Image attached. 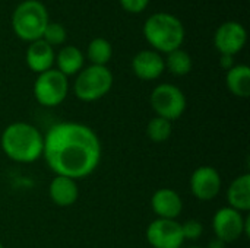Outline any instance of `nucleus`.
I'll list each match as a JSON object with an SVG mask.
<instances>
[{
	"mask_svg": "<svg viewBox=\"0 0 250 248\" xmlns=\"http://www.w3.org/2000/svg\"><path fill=\"white\" fill-rule=\"evenodd\" d=\"M103 146L98 134L86 124L62 121L44 134L42 158L54 175L82 180L101 162Z\"/></svg>",
	"mask_w": 250,
	"mask_h": 248,
	"instance_id": "f257e3e1",
	"label": "nucleus"
},
{
	"mask_svg": "<svg viewBox=\"0 0 250 248\" xmlns=\"http://www.w3.org/2000/svg\"><path fill=\"white\" fill-rule=\"evenodd\" d=\"M0 148L10 161L32 164L42 158L44 134L31 123L15 121L1 132Z\"/></svg>",
	"mask_w": 250,
	"mask_h": 248,
	"instance_id": "f03ea898",
	"label": "nucleus"
},
{
	"mask_svg": "<svg viewBox=\"0 0 250 248\" xmlns=\"http://www.w3.org/2000/svg\"><path fill=\"white\" fill-rule=\"evenodd\" d=\"M144 37L154 51L168 54L182 48L186 31L177 16L167 12H158L145 20Z\"/></svg>",
	"mask_w": 250,
	"mask_h": 248,
	"instance_id": "7ed1b4c3",
	"label": "nucleus"
},
{
	"mask_svg": "<svg viewBox=\"0 0 250 248\" xmlns=\"http://www.w3.org/2000/svg\"><path fill=\"white\" fill-rule=\"evenodd\" d=\"M10 22L18 38L32 42L42 38L44 29L50 22L48 10L40 0H23L15 7Z\"/></svg>",
	"mask_w": 250,
	"mask_h": 248,
	"instance_id": "20e7f679",
	"label": "nucleus"
},
{
	"mask_svg": "<svg viewBox=\"0 0 250 248\" xmlns=\"http://www.w3.org/2000/svg\"><path fill=\"white\" fill-rule=\"evenodd\" d=\"M114 77L107 66H86L75 79L73 92L82 102H95L104 98L113 88Z\"/></svg>",
	"mask_w": 250,
	"mask_h": 248,
	"instance_id": "39448f33",
	"label": "nucleus"
},
{
	"mask_svg": "<svg viewBox=\"0 0 250 248\" xmlns=\"http://www.w3.org/2000/svg\"><path fill=\"white\" fill-rule=\"evenodd\" d=\"M149 104L157 117L166 118L171 123L182 118L188 108L185 92L173 83L157 85L149 95Z\"/></svg>",
	"mask_w": 250,
	"mask_h": 248,
	"instance_id": "423d86ee",
	"label": "nucleus"
},
{
	"mask_svg": "<svg viewBox=\"0 0 250 248\" xmlns=\"http://www.w3.org/2000/svg\"><path fill=\"white\" fill-rule=\"evenodd\" d=\"M32 94L40 105L47 108L59 107L67 98L69 77L53 67L44 73L37 75Z\"/></svg>",
	"mask_w": 250,
	"mask_h": 248,
	"instance_id": "0eeeda50",
	"label": "nucleus"
},
{
	"mask_svg": "<svg viewBox=\"0 0 250 248\" xmlns=\"http://www.w3.org/2000/svg\"><path fill=\"white\" fill-rule=\"evenodd\" d=\"M212 231L215 238L226 244H231L243 235L249 238L250 218L229 206L220 208L212 216Z\"/></svg>",
	"mask_w": 250,
	"mask_h": 248,
	"instance_id": "6e6552de",
	"label": "nucleus"
},
{
	"mask_svg": "<svg viewBox=\"0 0 250 248\" xmlns=\"http://www.w3.org/2000/svg\"><path fill=\"white\" fill-rule=\"evenodd\" d=\"M145 237L152 248H182L185 244L182 225L173 219L155 218L146 227Z\"/></svg>",
	"mask_w": 250,
	"mask_h": 248,
	"instance_id": "1a4fd4ad",
	"label": "nucleus"
},
{
	"mask_svg": "<svg viewBox=\"0 0 250 248\" xmlns=\"http://www.w3.org/2000/svg\"><path fill=\"white\" fill-rule=\"evenodd\" d=\"M189 187L195 199L199 202H211L220 194L223 189V180L214 167L202 165L192 172Z\"/></svg>",
	"mask_w": 250,
	"mask_h": 248,
	"instance_id": "9d476101",
	"label": "nucleus"
},
{
	"mask_svg": "<svg viewBox=\"0 0 250 248\" xmlns=\"http://www.w3.org/2000/svg\"><path fill=\"white\" fill-rule=\"evenodd\" d=\"M246 41V28L236 20H227L221 23L214 34V45L221 56L234 57L245 48Z\"/></svg>",
	"mask_w": 250,
	"mask_h": 248,
	"instance_id": "9b49d317",
	"label": "nucleus"
},
{
	"mask_svg": "<svg viewBox=\"0 0 250 248\" xmlns=\"http://www.w3.org/2000/svg\"><path fill=\"white\" fill-rule=\"evenodd\" d=\"M151 210L158 219H173L177 218L183 212V199L173 189H158L151 196Z\"/></svg>",
	"mask_w": 250,
	"mask_h": 248,
	"instance_id": "f8f14e48",
	"label": "nucleus"
},
{
	"mask_svg": "<svg viewBox=\"0 0 250 248\" xmlns=\"http://www.w3.org/2000/svg\"><path fill=\"white\" fill-rule=\"evenodd\" d=\"M166 70L164 58L154 50H142L132 58V72L141 80H157Z\"/></svg>",
	"mask_w": 250,
	"mask_h": 248,
	"instance_id": "ddd939ff",
	"label": "nucleus"
},
{
	"mask_svg": "<svg viewBox=\"0 0 250 248\" xmlns=\"http://www.w3.org/2000/svg\"><path fill=\"white\" fill-rule=\"evenodd\" d=\"M54 58H56L54 48L50 44H47L44 39H37L29 42L25 53L26 66L29 67V70H32L37 75L53 69Z\"/></svg>",
	"mask_w": 250,
	"mask_h": 248,
	"instance_id": "4468645a",
	"label": "nucleus"
},
{
	"mask_svg": "<svg viewBox=\"0 0 250 248\" xmlns=\"http://www.w3.org/2000/svg\"><path fill=\"white\" fill-rule=\"evenodd\" d=\"M48 196L56 206L69 208L75 205L79 199L78 181L69 177L54 175V178L48 184Z\"/></svg>",
	"mask_w": 250,
	"mask_h": 248,
	"instance_id": "2eb2a0df",
	"label": "nucleus"
},
{
	"mask_svg": "<svg viewBox=\"0 0 250 248\" xmlns=\"http://www.w3.org/2000/svg\"><path fill=\"white\" fill-rule=\"evenodd\" d=\"M229 208L248 213L250 210V174H242L236 177L227 189Z\"/></svg>",
	"mask_w": 250,
	"mask_h": 248,
	"instance_id": "dca6fc26",
	"label": "nucleus"
},
{
	"mask_svg": "<svg viewBox=\"0 0 250 248\" xmlns=\"http://www.w3.org/2000/svg\"><path fill=\"white\" fill-rule=\"evenodd\" d=\"M56 69L66 77L78 75L85 67V54L75 45H64L54 58Z\"/></svg>",
	"mask_w": 250,
	"mask_h": 248,
	"instance_id": "f3484780",
	"label": "nucleus"
},
{
	"mask_svg": "<svg viewBox=\"0 0 250 248\" xmlns=\"http://www.w3.org/2000/svg\"><path fill=\"white\" fill-rule=\"evenodd\" d=\"M226 85L229 91L237 98H249L250 69L246 64H234L226 75Z\"/></svg>",
	"mask_w": 250,
	"mask_h": 248,
	"instance_id": "a211bd4d",
	"label": "nucleus"
},
{
	"mask_svg": "<svg viewBox=\"0 0 250 248\" xmlns=\"http://www.w3.org/2000/svg\"><path fill=\"white\" fill-rule=\"evenodd\" d=\"M164 64H166V69L174 75V76H186L192 72V67H193V61H192V57L188 51L182 50V48H177L171 53L167 54V57L164 58Z\"/></svg>",
	"mask_w": 250,
	"mask_h": 248,
	"instance_id": "6ab92c4d",
	"label": "nucleus"
},
{
	"mask_svg": "<svg viewBox=\"0 0 250 248\" xmlns=\"http://www.w3.org/2000/svg\"><path fill=\"white\" fill-rule=\"evenodd\" d=\"M86 57L91 61V64L95 66H107V63L113 57V47L108 39L98 37L91 39L86 48Z\"/></svg>",
	"mask_w": 250,
	"mask_h": 248,
	"instance_id": "aec40b11",
	"label": "nucleus"
},
{
	"mask_svg": "<svg viewBox=\"0 0 250 248\" xmlns=\"http://www.w3.org/2000/svg\"><path fill=\"white\" fill-rule=\"evenodd\" d=\"M146 136L152 143H164L171 137L173 133V123L161 118V117H152L146 124Z\"/></svg>",
	"mask_w": 250,
	"mask_h": 248,
	"instance_id": "412c9836",
	"label": "nucleus"
},
{
	"mask_svg": "<svg viewBox=\"0 0 250 248\" xmlns=\"http://www.w3.org/2000/svg\"><path fill=\"white\" fill-rule=\"evenodd\" d=\"M66 38H67V32H66V28L62 23L48 22V25L44 29V34H42L41 39H44L51 47H56V45H62L66 41Z\"/></svg>",
	"mask_w": 250,
	"mask_h": 248,
	"instance_id": "4be33fe9",
	"label": "nucleus"
},
{
	"mask_svg": "<svg viewBox=\"0 0 250 248\" xmlns=\"http://www.w3.org/2000/svg\"><path fill=\"white\" fill-rule=\"evenodd\" d=\"M180 225L185 241H198L204 234V225L198 219H189Z\"/></svg>",
	"mask_w": 250,
	"mask_h": 248,
	"instance_id": "5701e85b",
	"label": "nucleus"
},
{
	"mask_svg": "<svg viewBox=\"0 0 250 248\" xmlns=\"http://www.w3.org/2000/svg\"><path fill=\"white\" fill-rule=\"evenodd\" d=\"M119 3L129 13H141L148 7L149 0H119Z\"/></svg>",
	"mask_w": 250,
	"mask_h": 248,
	"instance_id": "b1692460",
	"label": "nucleus"
},
{
	"mask_svg": "<svg viewBox=\"0 0 250 248\" xmlns=\"http://www.w3.org/2000/svg\"><path fill=\"white\" fill-rule=\"evenodd\" d=\"M234 57L233 56H221L220 57V66L224 69V70H230L233 66H234Z\"/></svg>",
	"mask_w": 250,
	"mask_h": 248,
	"instance_id": "393cba45",
	"label": "nucleus"
},
{
	"mask_svg": "<svg viewBox=\"0 0 250 248\" xmlns=\"http://www.w3.org/2000/svg\"><path fill=\"white\" fill-rule=\"evenodd\" d=\"M226 243H223L221 240H218V238H214L211 243H209V246H208V248H226Z\"/></svg>",
	"mask_w": 250,
	"mask_h": 248,
	"instance_id": "a878e982",
	"label": "nucleus"
},
{
	"mask_svg": "<svg viewBox=\"0 0 250 248\" xmlns=\"http://www.w3.org/2000/svg\"><path fill=\"white\" fill-rule=\"evenodd\" d=\"M0 248H4V246H3V244H1V243H0Z\"/></svg>",
	"mask_w": 250,
	"mask_h": 248,
	"instance_id": "bb28decb",
	"label": "nucleus"
},
{
	"mask_svg": "<svg viewBox=\"0 0 250 248\" xmlns=\"http://www.w3.org/2000/svg\"><path fill=\"white\" fill-rule=\"evenodd\" d=\"M189 248H201V247H189Z\"/></svg>",
	"mask_w": 250,
	"mask_h": 248,
	"instance_id": "cd10ccee",
	"label": "nucleus"
}]
</instances>
